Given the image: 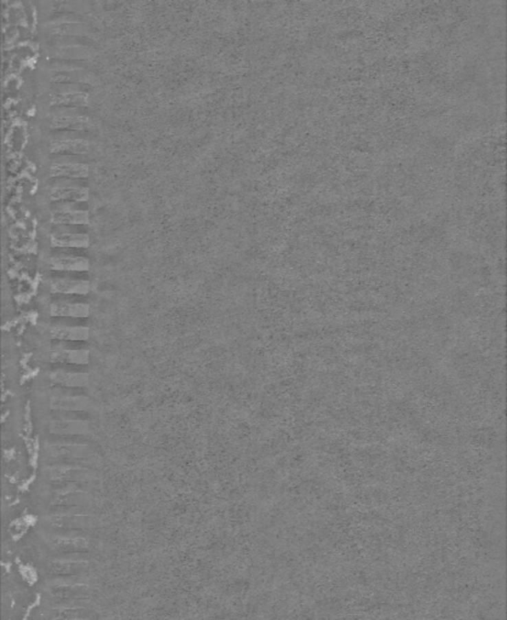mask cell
I'll list each match as a JSON object with an SVG mask.
<instances>
[{
	"label": "cell",
	"instance_id": "1",
	"mask_svg": "<svg viewBox=\"0 0 507 620\" xmlns=\"http://www.w3.org/2000/svg\"><path fill=\"white\" fill-rule=\"evenodd\" d=\"M71 249H57L51 254V269L63 273H80L87 269V260L80 254H71Z\"/></svg>",
	"mask_w": 507,
	"mask_h": 620
},
{
	"label": "cell",
	"instance_id": "7",
	"mask_svg": "<svg viewBox=\"0 0 507 620\" xmlns=\"http://www.w3.org/2000/svg\"><path fill=\"white\" fill-rule=\"evenodd\" d=\"M51 199L61 201L85 200L87 198V188H51Z\"/></svg>",
	"mask_w": 507,
	"mask_h": 620
},
{
	"label": "cell",
	"instance_id": "6",
	"mask_svg": "<svg viewBox=\"0 0 507 620\" xmlns=\"http://www.w3.org/2000/svg\"><path fill=\"white\" fill-rule=\"evenodd\" d=\"M52 221L56 224H85L87 214L85 211H55Z\"/></svg>",
	"mask_w": 507,
	"mask_h": 620
},
{
	"label": "cell",
	"instance_id": "4",
	"mask_svg": "<svg viewBox=\"0 0 507 620\" xmlns=\"http://www.w3.org/2000/svg\"><path fill=\"white\" fill-rule=\"evenodd\" d=\"M51 176L57 178L87 177V165L82 163H56L51 166Z\"/></svg>",
	"mask_w": 507,
	"mask_h": 620
},
{
	"label": "cell",
	"instance_id": "5",
	"mask_svg": "<svg viewBox=\"0 0 507 620\" xmlns=\"http://www.w3.org/2000/svg\"><path fill=\"white\" fill-rule=\"evenodd\" d=\"M54 243L60 249H78L87 244V235L85 233H71V230H57L54 235Z\"/></svg>",
	"mask_w": 507,
	"mask_h": 620
},
{
	"label": "cell",
	"instance_id": "8",
	"mask_svg": "<svg viewBox=\"0 0 507 620\" xmlns=\"http://www.w3.org/2000/svg\"><path fill=\"white\" fill-rule=\"evenodd\" d=\"M55 100H56V103H61L63 106L76 107L85 102V96L80 93H71H71H65V95H58L55 97Z\"/></svg>",
	"mask_w": 507,
	"mask_h": 620
},
{
	"label": "cell",
	"instance_id": "2",
	"mask_svg": "<svg viewBox=\"0 0 507 620\" xmlns=\"http://www.w3.org/2000/svg\"><path fill=\"white\" fill-rule=\"evenodd\" d=\"M51 290L65 296L82 295L87 294L89 289L87 279H82L76 273H58L51 276Z\"/></svg>",
	"mask_w": 507,
	"mask_h": 620
},
{
	"label": "cell",
	"instance_id": "3",
	"mask_svg": "<svg viewBox=\"0 0 507 620\" xmlns=\"http://www.w3.org/2000/svg\"><path fill=\"white\" fill-rule=\"evenodd\" d=\"M51 314L55 316H71V318H82L87 315V305L82 302H76L71 298H65L52 303L50 308Z\"/></svg>",
	"mask_w": 507,
	"mask_h": 620
}]
</instances>
